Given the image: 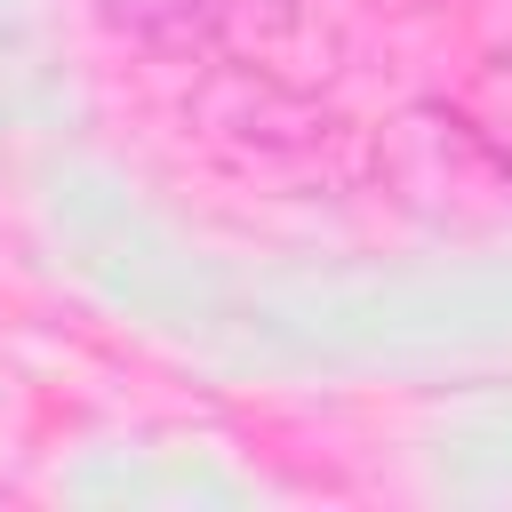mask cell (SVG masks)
Wrapping results in <instances>:
<instances>
[{
    "label": "cell",
    "instance_id": "6da1fadb",
    "mask_svg": "<svg viewBox=\"0 0 512 512\" xmlns=\"http://www.w3.org/2000/svg\"><path fill=\"white\" fill-rule=\"evenodd\" d=\"M96 8H104V24H120L152 48H200L232 0H96Z\"/></svg>",
    "mask_w": 512,
    "mask_h": 512
},
{
    "label": "cell",
    "instance_id": "7a4b0ae2",
    "mask_svg": "<svg viewBox=\"0 0 512 512\" xmlns=\"http://www.w3.org/2000/svg\"><path fill=\"white\" fill-rule=\"evenodd\" d=\"M456 120L488 144V160L512 176V48H496V56H480L472 64V80L456 88Z\"/></svg>",
    "mask_w": 512,
    "mask_h": 512
}]
</instances>
